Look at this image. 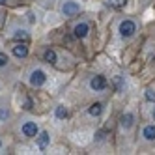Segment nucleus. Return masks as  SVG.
Instances as JSON below:
<instances>
[{"mask_svg":"<svg viewBox=\"0 0 155 155\" xmlns=\"http://www.w3.org/2000/svg\"><path fill=\"white\" fill-rule=\"evenodd\" d=\"M25 108H32V101H30V99H28V101H26V105H25Z\"/></svg>","mask_w":155,"mask_h":155,"instance_id":"6ab92c4d","label":"nucleus"},{"mask_svg":"<svg viewBox=\"0 0 155 155\" xmlns=\"http://www.w3.org/2000/svg\"><path fill=\"white\" fill-rule=\"evenodd\" d=\"M47 82V75L43 73L41 69H34L30 73V84L32 86H36V88H39V86H43Z\"/></svg>","mask_w":155,"mask_h":155,"instance_id":"f03ea898","label":"nucleus"},{"mask_svg":"<svg viewBox=\"0 0 155 155\" xmlns=\"http://www.w3.org/2000/svg\"><path fill=\"white\" fill-rule=\"evenodd\" d=\"M38 131H39V129H38V124H36V121H26V124L23 125V135H25V137H30V138H32V137L38 135Z\"/></svg>","mask_w":155,"mask_h":155,"instance_id":"39448f33","label":"nucleus"},{"mask_svg":"<svg viewBox=\"0 0 155 155\" xmlns=\"http://www.w3.org/2000/svg\"><path fill=\"white\" fill-rule=\"evenodd\" d=\"M151 116H153V120H155V108H153V112H151Z\"/></svg>","mask_w":155,"mask_h":155,"instance_id":"aec40b11","label":"nucleus"},{"mask_svg":"<svg viewBox=\"0 0 155 155\" xmlns=\"http://www.w3.org/2000/svg\"><path fill=\"white\" fill-rule=\"evenodd\" d=\"M108 4L112 8H116V9H120V8L125 6V0H108Z\"/></svg>","mask_w":155,"mask_h":155,"instance_id":"4468645a","label":"nucleus"},{"mask_svg":"<svg viewBox=\"0 0 155 155\" xmlns=\"http://www.w3.org/2000/svg\"><path fill=\"white\" fill-rule=\"evenodd\" d=\"M120 125L124 127V129H131L133 125H135V116H133L131 112H127V114H124L120 118Z\"/></svg>","mask_w":155,"mask_h":155,"instance_id":"0eeeda50","label":"nucleus"},{"mask_svg":"<svg viewBox=\"0 0 155 155\" xmlns=\"http://www.w3.org/2000/svg\"><path fill=\"white\" fill-rule=\"evenodd\" d=\"M13 54L17 58H25L26 54H28V47H26V43H21V45H15L13 47Z\"/></svg>","mask_w":155,"mask_h":155,"instance_id":"1a4fd4ad","label":"nucleus"},{"mask_svg":"<svg viewBox=\"0 0 155 155\" xmlns=\"http://www.w3.org/2000/svg\"><path fill=\"white\" fill-rule=\"evenodd\" d=\"M62 12H64L65 17H69V15L79 13L81 12V6H79V2H75V0H68V2L62 6Z\"/></svg>","mask_w":155,"mask_h":155,"instance_id":"7ed1b4c3","label":"nucleus"},{"mask_svg":"<svg viewBox=\"0 0 155 155\" xmlns=\"http://www.w3.org/2000/svg\"><path fill=\"white\" fill-rule=\"evenodd\" d=\"M43 58H45V62H49V64H56V60H58L56 52H54L52 49H47L45 52H43Z\"/></svg>","mask_w":155,"mask_h":155,"instance_id":"9d476101","label":"nucleus"},{"mask_svg":"<svg viewBox=\"0 0 155 155\" xmlns=\"http://www.w3.org/2000/svg\"><path fill=\"white\" fill-rule=\"evenodd\" d=\"M0 146H2V142H0Z\"/></svg>","mask_w":155,"mask_h":155,"instance_id":"412c9836","label":"nucleus"},{"mask_svg":"<svg viewBox=\"0 0 155 155\" xmlns=\"http://www.w3.org/2000/svg\"><path fill=\"white\" fill-rule=\"evenodd\" d=\"M142 137L144 140H148V142H153L155 140V125H146L142 129Z\"/></svg>","mask_w":155,"mask_h":155,"instance_id":"6e6552de","label":"nucleus"},{"mask_svg":"<svg viewBox=\"0 0 155 155\" xmlns=\"http://www.w3.org/2000/svg\"><path fill=\"white\" fill-rule=\"evenodd\" d=\"M6 118H8V110L2 108V110H0V120H6Z\"/></svg>","mask_w":155,"mask_h":155,"instance_id":"a211bd4d","label":"nucleus"},{"mask_svg":"<svg viewBox=\"0 0 155 155\" xmlns=\"http://www.w3.org/2000/svg\"><path fill=\"white\" fill-rule=\"evenodd\" d=\"M15 39H17V41H19V39H23V41L26 43V41H28V34H26V32H23V30H19L17 34H15Z\"/></svg>","mask_w":155,"mask_h":155,"instance_id":"2eb2a0df","label":"nucleus"},{"mask_svg":"<svg viewBox=\"0 0 155 155\" xmlns=\"http://www.w3.org/2000/svg\"><path fill=\"white\" fill-rule=\"evenodd\" d=\"M88 32H90V26H88V23H79V25L73 28L75 38H79V39L86 38V36H88Z\"/></svg>","mask_w":155,"mask_h":155,"instance_id":"423d86ee","label":"nucleus"},{"mask_svg":"<svg viewBox=\"0 0 155 155\" xmlns=\"http://www.w3.org/2000/svg\"><path fill=\"white\" fill-rule=\"evenodd\" d=\"M90 88L94 92H101L107 88V79L103 75H97V77H92V81H90Z\"/></svg>","mask_w":155,"mask_h":155,"instance_id":"20e7f679","label":"nucleus"},{"mask_svg":"<svg viewBox=\"0 0 155 155\" xmlns=\"http://www.w3.org/2000/svg\"><path fill=\"white\" fill-rule=\"evenodd\" d=\"M137 34V25H135V21H131V19H125V21H121L120 23V36L121 38H133Z\"/></svg>","mask_w":155,"mask_h":155,"instance_id":"f257e3e1","label":"nucleus"},{"mask_svg":"<svg viewBox=\"0 0 155 155\" xmlns=\"http://www.w3.org/2000/svg\"><path fill=\"white\" fill-rule=\"evenodd\" d=\"M146 97L150 99V101H155V94H153L151 90H148V92H146Z\"/></svg>","mask_w":155,"mask_h":155,"instance_id":"f3484780","label":"nucleus"},{"mask_svg":"<svg viewBox=\"0 0 155 155\" xmlns=\"http://www.w3.org/2000/svg\"><path fill=\"white\" fill-rule=\"evenodd\" d=\"M88 112H90V116H95V118L101 116V112H103V103H94Z\"/></svg>","mask_w":155,"mask_h":155,"instance_id":"f8f14e48","label":"nucleus"},{"mask_svg":"<svg viewBox=\"0 0 155 155\" xmlns=\"http://www.w3.org/2000/svg\"><path fill=\"white\" fill-rule=\"evenodd\" d=\"M49 140H51L49 133H41V135L38 137V146H39L41 150H45V148H47V144H49Z\"/></svg>","mask_w":155,"mask_h":155,"instance_id":"9b49d317","label":"nucleus"},{"mask_svg":"<svg viewBox=\"0 0 155 155\" xmlns=\"http://www.w3.org/2000/svg\"><path fill=\"white\" fill-rule=\"evenodd\" d=\"M4 65H8V54L0 52V68H4Z\"/></svg>","mask_w":155,"mask_h":155,"instance_id":"dca6fc26","label":"nucleus"},{"mask_svg":"<svg viewBox=\"0 0 155 155\" xmlns=\"http://www.w3.org/2000/svg\"><path fill=\"white\" fill-rule=\"evenodd\" d=\"M56 118L58 120H64V118H68V108H65V107H56Z\"/></svg>","mask_w":155,"mask_h":155,"instance_id":"ddd939ff","label":"nucleus"}]
</instances>
